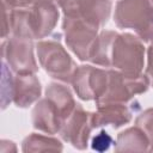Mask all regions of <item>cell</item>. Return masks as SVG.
<instances>
[{"instance_id": "1", "label": "cell", "mask_w": 153, "mask_h": 153, "mask_svg": "<svg viewBox=\"0 0 153 153\" xmlns=\"http://www.w3.org/2000/svg\"><path fill=\"white\" fill-rule=\"evenodd\" d=\"M59 20L57 5L16 7L10 16L11 33L17 37L38 39L51 33Z\"/></svg>"}, {"instance_id": "2", "label": "cell", "mask_w": 153, "mask_h": 153, "mask_svg": "<svg viewBox=\"0 0 153 153\" xmlns=\"http://www.w3.org/2000/svg\"><path fill=\"white\" fill-rule=\"evenodd\" d=\"M114 22L120 29H131L143 42H153V1L118 0Z\"/></svg>"}, {"instance_id": "3", "label": "cell", "mask_w": 153, "mask_h": 153, "mask_svg": "<svg viewBox=\"0 0 153 153\" xmlns=\"http://www.w3.org/2000/svg\"><path fill=\"white\" fill-rule=\"evenodd\" d=\"M145 48L142 41L131 33H116L110 54V63L126 74L139 75L143 69Z\"/></svg>"}, {"instance_id": "4", "label": "cell", "mask_w": 153, "mask_h": 153, "mask_svg": "<svg viewBox=\"0 0 153 153\" xmlns=\"http://www.w3.org/2000/svg\"><path fill=\"white\" fill-rule=\"evenodd\" d=\"M149 85L147 75H130L117 69H108V85L103 96L96 99V105L127 103L134 96L146 92Z\"/></svg>"}, {"instance_id": "5", "label": "cell", "mask_w": 153, "mask_h": 153, "mask_svg": "<svg viewBox=\"0 0 153 153\" xmlns=\"http://www.w3.org/2000/svg\"><path fill=\"white\" fill-rule=\"evenodd\" d=\"M36 49L41 66L51 78L67 84L72 81L78 66L59 41H41Z\"/></svg>"}, {"instance_id": "6", "label": "cell", "mask_w": 153, "mask_h": 153, "mask_svg": "<svg viewBox=\"0 0 153 153\" xmlns=\"http://www.w3.org/2000/svg\"><path fill=\"white\" fill-rule=\"evenodd\" d=\"M62 29L67 47L81 61L90 60V54L98 36V26L76 17L63 16Z\"/></svg>"}, {"instance_id": "7", "label": "cell", "mask_w": 153, "mask_h": 153, "mask_svg": "<svg viewBox=\"0 0 153 153\" xmlns=\"http://www.w3.org/2000/svg\"><path fill=\"white\" fill-rule=\"evenodd\" d=\"M2 60L10 68L19 73H36L38 66L33 55L32 39L12 36L2 43Z\"/></svg>"}, {"instance_id": "8", "label": "cell", "mask_w": 153, "mask_h": 153, "mask_svg": "<svg viewBox=\"0 0 153 153\" xmlns=\"http://www.w3.org/2000/svg\"><path fill=\"white\" fill-rule=\"evenodd\" d=\"M71 84L80 99L96 100L105 92L108 85V69H100L90 65L79 66L73 74Z\"/></svg>"}, {"instance_id": "9", "label": "cell", "mask_w": 153, "mask_h": 153, "mask_svg": "<svg viewBox=\"0 0 153 153\" xmlns=\"http://www.w3.org/2000/svg\"><path fill=\"white\" fill-rule=\"evenodd\" d=\"M92 114L93 112L85 111L81 105L78 104L59 131L61 139L66 142H69L76 149L87 148L90 136L92 130H94Z\"/></svg>"}, {"instance_id": "10", "label": "cell", "mask_w": 153, "mask_h": 153, "mask_svg": "<svg viewBox=\"0 0 153 153\" xmlns=\"http://www.w3.org/2000/svg\"><path fill=\"white\" fill-rule=\"evenodd\" d=\"M59 7L63 16L81 18L98 27L106 24L111 13L110 0H61Z\"/></svg>"}, {"instance_id": "11", "label": "cell", "mask_w": 153, "mask_h": 153, "mask_svg": "<svg viewBox=\"0 0 153 153\" xmlns=\"http://www.w3.org/2000/svg\"><path fill=\"white\" fill-rule=\"evenodd\" d=\"M63 123L65 121L60 111L48 98H43L36 103L32 110V124L35 129L47 134H56Z\"/></svg>"}, {"instance_id": "12", "label": "cell", "mask_w": 153, "mask_h": 153, "mask_svg": "<svg viewBox=\"0 0 153 153\" xmlns=\"http://www.w3.org/2000/svg\"><path fill=\"white\" fill-rule=\"evenodd\" d=\"M133 109L126 103H108L97 106V112L92 114V122L94 129L104 126L120 128L130 122Z\"/></svg>"}, {"instance_id": "13", "label": "cell", "mask_w": 153, "mask_h": 153, "mask_svg": "<svg viewBox=\"0 0 153 153\" xmlns=\"http://www.w3.org/2000/svg\"><path fill=\"white\" fill-rule=\"evenodd\" d=\"M41 82L35 73H19L14 76L13 103L18 108H27L41 97Z\"/></svg>"}, {"instance_id": "14", "label": "cell", "mask_w": 153, "mask_h": 153, "mask_svg": "<svg viewBox=\"0 0 153 153\" xmlns=\"http://www.w3.org/2000/svg\"><path fill=\"white\" fill-rule=\"evenodd\" d=\"M151 141L137 126L128 128L117 135L115 152H145L149 149Z\"/></svg>"}, {"instance_id": "15", "label": "cell", "mask_w": 153, "mask_h": 153, "mask_svg": "<svg viewBox=\"0 0 153 153\" xmlns=\"http://www.w3.org/2000/svg\"><path fill=\"white\" fill-rule=\"evenodd\" d=\"M45 98H48L57 108L63 121H66L72 115V112L78 105L72 96L71 90L67 86L57 82H50L47 86Z\"/></svg>"}, {"instance_id": "16", "label": "cell", "mask_w": 153, "mask_h": 153, "mask_svg": "<svg viewBox=\"0 0 153 153\" xmlns=\"http://www.w3.org/2000/svg\"><path fill=\"white\" fill-rule=\"evenodd\" d=\"M116 33L117 32L115 31L104 30L97 36L90 54V61L92 63L103 66V67H111L110 54H111V47H112V42Z\"/></svg>"}, {"instance_id": "17", "label": "cell", "mask_w": 153, "mask_h": 153, "mask_svg": "<svg viewBox=\"0 0 153 153\" xmlns=\"http://www.w3.org/2000/svg\"><path fill=\"white\" fill-rule=\"evenodd\" d=\"M23 152H61L63 149L60 140L53 136L31 134L23 141Z\"/></svg>"}, {"instance_id": "18", "label": "cell", "mask_w": 153, "mask_h": 153, "mask_svg": "<svg viewBox=\"0 0 153 153\" xmlns=\"http://www.w3.org/2000/svg\"><path fill=\"white\" fill-rule=\"evenodd\" d=\"M14 93V76L10 66L2 60V79H1V109H6L13 102Z\"/></svg>"}, {"instance_id": "19", "label": "cell", "mask_w": 153, "mask_h": 153, "mask_svg": "<svg viewBox=\"0 0 153 153\" xmlns=\"http://www.w3.org/2000/svg\"><path fill=\"white\" fill-rule=\"evenodd\" d=\"M135 126L141 128L148 136L151 143H153V108L142 111L135 120Z\"/></svg>"}, {"instance_id": "20", "label": "cell", "mask_w": 153, "mask_h": 153, "mask_svg": "<svg viewBox=\"0 0 153 153\" xmlns=\"http://www.w3.org/2000/svg\"><path fill=\"white\" fill-rule=\"evenodd\" d=\"M111 143H114L111 135L109 133H106L105 130H100L97 135L93 136L92 142H91V148L93 151L104 152V151H108L109 149V147L111 146Z\"/></svg>"}, {"instance_id": "21", "label": "cell", "mask_w": 153, "mask_h": 153, "mask_svg": "<svg viewBox=\"0 0 153 153\" xmlns=\"http://www.w3.org/2000/svg\"><path fill=\"white\" fill-rule=\"evenodd\" d=\"M146 75L149 79V84L153 86V43L147 49V67Z\"/></svg>"}, {"instance_id": "22", "label": "cell", "mask_w": 153, "mask_h": 153, "mask_svg": "<svg viewBox=\"0 0 153 153\" xmlns=\"http://www.w3.org/2000/svg\"><path fill=\"white\" fill-rule=\"evenodd\" d=\"M29 0H18V7H26Z\"/></svg>"}, {"instance_id": "23", "label": "cell", "mask_w": 153, "mask_h": 153, "mask_svg": "<svg viewBox=\"0 0 153 153\" xmlns=\"http://www.w3.org/2000/svg\"><path fill=\"white\" fill-rule=\"evenodd\" d=\"M148 151H151V152H153V143H151V147H149V149Z\"/></svg>"}, {"instance_id": "24", "label": "cell", "mask_w": 153, "mask_h": 153, "mask_svg": "<svg viewBox=\"0 0 153 153\" xmlns=\"http://www.w3.org/2000/svg\"><path fill=\"white\" fill-rule=\"evenodd\" d=\"M152 1H153V0H152Z\"/></svg>"}]
</instances>
